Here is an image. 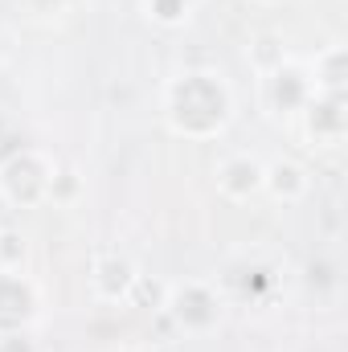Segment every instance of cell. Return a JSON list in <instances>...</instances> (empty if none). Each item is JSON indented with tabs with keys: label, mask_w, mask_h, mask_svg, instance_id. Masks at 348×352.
Here are the masks:
<instances>
[{
	"label": "cell",
	"mask_w": 348,
	"mask_h": 352,
	"mask_svg": "<svg viewBox=\"0 0 348 352\" xmlns=\"http://www.w3.org/2000/svg\"><path fill=\"white\" fill-rule=\"evenodd\" d=\"M262 4H270V0H262Z\"/></svg>",
	"instance_id": "obj_13"
},
{
	"label": "cell",
	"mask_w": 348,
	"mask_h": 352,
	"mask_svg": "<svg viewBox=\"0 0 348 352\" xmlns=\"http://www.w3.org/2000/svg\"><path fill=\"white\" fill-rule=\"evenodd\" d=\"M25 254H29L25 234H17V230H0V270H21Z\"/></svg>",
	"instance_id": "obj_10"
},
{
	"label": "cell",
	"mask_w": 348,
	"mask_h": 352,
	"mask_svg": "<svg viewBox=\"0 0 348 352\" xmlns=\"http://www.w3.org/2000/svg\"><path fill=\"white\" fill-rule=\"evenodd\" d=\"M266 98L274 111H303L312 98V82L295 66H274L266 70Z\"/></svg>",
	"instance_id": "obj_7"
},
{
	"label": "cell",
	"mask_w": 348,
	"mask_h": 352,
	"mask_svg": "<svg viewBox=\"0 0 348 352\" xmlns=\"http://www.w3.org/2000/svg\"><path fill=\"white\" fill-rule=\"evenodd\" d=\"M164 111H168V123L176 135L213 140L226 131V123L234 115V94L226 87V78L213 70H184L164 90Z\"/></svg>",
	"instance_id": "obj_1"
},
{
	"label": "cell",
	"mask_w": 348,
	"mask_h": 352,
	"mask_svg": "<svg viewBox=\"0 0 348 352\" xmlns=\"http://www.w3.org/2000/svg\"><path fill=\"white\" fill-rule=\"evenodd\" d=\"M262 164L259 156H246V152H234L217 164V188L230 197V201H246L262 188Z\"/></svg>",
	"instance_id": "obj_6"
},
{
	"label": "cell",
	"mask_w": 348,
	"mask_h": 352,
	"mask_svg": "<svg viewBox=\"0 0 348 352\" xmlns=\"http://www.w3.org/2000/svg\"><path fill=\"white\" fill-rule=\"evenodd\" d=\"M164 311L176 320V328L184 332H213L221 324V299L209 283L201 278H184V283H173L168 287V299H164Z\"/></svg>",
	"instance_id": "obj_3"
},
{
	"label": "cell",
	"mask_w": 348,
	"mask_h": 352,
	"mask_svg": "<svg viewBox=\"0 0 348 352\" xmlns=\"http://www.w3.org/2000/svg\"><path fill=\"white\" fill-rule=\"evenodd\" d=\"M135 278H140V270L127 263L123 254H102L98 263L90 266V291L102 303H127Z\"/></svg>",
	"instance_id": "obj_5"
},
{
	"label": "cell",
	"mask_w": 348,
	"mask_h": 352,
	"mask_svg": "<svg viewBox=\"0 0 348 352\" xmlns=\"http://www.w3.org/2000/svg\"><path fill=\"white\" fill-rule=\"evenodd\" d=\"M144 12H148V21H156L164 29H176V25L188 21L193 0H144Z\"/></svg>",
	"instance_id": "obj_9"
},
{
	"label": "cell",
	"mask_w": 348,
	"mask_h": 352,
	"mask_svg": "<svg viewBox=\"0 0 348 352\" xmlns=\"http://www.w3.org/2000/svg\"><path fill=\"white\" fill-rule=\"evenodd\" d=\"M262 188H270L279 201H299L307 192V173L291 160H274L262 168Z\"/></svg>",
	"instance_id": "obj_8"
},
{
	"label": "cell",
	"mask_w": 348,
	"mask_h": 352,
	"mask_svg": "<svg viewBox=\"0 0 348 352\" xmlns=\"http://www.w3.org/2000/svg\"><path fill=\"white\" fill-rule=\"evenodd\" d=\"M37 287L21 270H0V336H12L37 316Z\"/></svg>",
	"instance_id": "obj_4"
},
{
	"label": "cell",
	"mask_w": 348,
	"mask_h": 352,
	"mask_svg": "<svg viewBox=\"0 0 348 352\" xmlns=\"http://www.w3.org/2000/svg\"><path fill=\"white\" fill-rule=\"evenodd\" d=\"M316 66H328V74H324L320 82H324V87H328L332 94H336V90H340V50L332 45V50H328V54H324V58H320Z\"/></svg>",
	"instance_id": "obj_11"
},
{
	"label": "cell",
	"mask_w": 348,
	"mask_h": 352,
	"mask_svg": "<svg viewBox=\"0 0 348 352\" xmlns=\"http://www.w3.org/2000/svg\"><path fill=\"white\" fill-rule=\"evenodd\" d=\"M144 352H176V349H168V344H152V349H144Z\"/></svg>",
	"instance_id": "obj_12"
},
{
	"label": "cell",
	"mask_w": 348,
	"mask_h": 352,
	"mask_svg": "<svg viewBox=\"0 0 348 352\" xmlns=\"http://www.w3.org/2000/svg\"><path fill=\"white\" fill-rule=\"evenodd\" d=\"M54 173H58V164L45 152L25 148V152H17L12 160L0 164V197L17 209H33V205L50 201Z\"/></svg>",
	"instance_id": "obj_2"
}]
</instances>
